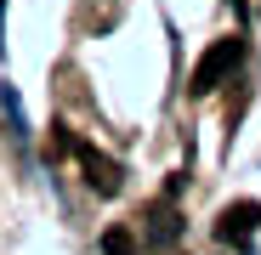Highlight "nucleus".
I'll return each mask as SVG.
<instances>
[{"label": "nucleus", "instance_id": "1", "mask_svg": "<svg viewBox=\"0 0 261 255\" xmlns=\"http://www.w3.org/2000/svg\"><path fill=\"white\" fill-rule=\"evenodd\" d=\"M239 68H244V40L227 34V40H216V46L199 57V68H193V79H188V91H193V97H210L216 85H227Z\"/></svg>", "mask_w": 261, "mask_h": 255}, {"label": "nucleus", "instance_id": "2", "mask_svg": "<svg viewBox=\"0 0 261 255\" xmlns=\"http://www.w3.org/2000/svg\"><path fill=\"white\" fill-rule=\"evenodd\" d=\"M74 159H80V164H85V182H91V187H97V193H102V199H108V193H119V187H125V170H119V164H114V159H108V153H97V148H91V142H74Z\"/></svg>", "mask_w": 261, "mask_h": 255}, {"label": "nucleus", "instance_id": "3", "mask_svg": "<svg viewBox=\"0 0 261 255\" xmlns=\"http://www.w3.org/2000/svg\"><path fill=\"white\" fill-rule=\"evenodd\" d=\"M255 227H261V204H255V199H239V204H227V210H222V221H216V238L244 244V238H255Z\"/></svg>", "mask_w": 261, "mask_h": 255}, {"label": "nucleus", "instance_id": "4", "mask_svg": "<svg viewBox=\"0 0 261 255\" xmlns=\"http://www.w3.org/2000/svg\"><path fill=\"white\" fill-rule=\"evenodd\" d=\"M148 221H153V227H148V233H153V244H170V238L182 233V216H176V210H165V204H153V210H148Z\"/></svg>", "mask_w": 261, "mask_h": 255}, {"label": "nucleus", "instance_id": "5", "mask_svg": "<svg viewBox=\"0 0 261 255\" xmlns=\"http://www.w3.org/2000/svg\"><path fill=\"white\" fill-rule=\"evenodd\" d=\"M102 249H108V255H137L130 233H119V227H108V233H102Z\"/></svg>", "mask_w": 261, "mask_h": 255}]
</instances>
